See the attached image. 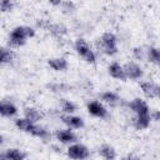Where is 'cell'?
Instances as JSON below:
<instances>
[{
  "mask_svg": "<svg viewBox=\"0 0 160 160\" xmlns=\"http://www.w3.org/2000/svg\"><path fill=\"white\" fill-rule=\"evenodd\" d=\"M155 98L160 99V85H156V94H155Z\"/></svg>",
  "mask_w": 160,
  "mask_h": 160,
  "instance_id": "obj_31",
  "label": "cell"
},
{
  "mask_svg": "<svg viewBox=\"0 0 160 160\" xmlns=\"http://www.w3.org/2000/svg\"><path fill=\"white\" fill-rule=\"evenodd\" d=\"M55 136L62 144H72L76 141V135L70 129H59L55 131Z\"/></svg>",
  "mask_w": 160,
  "mask_h": 160,
  "instance_id": "obj_8",
  "label": "cell"
},
{
  "mask_svg": "<svg viewBox=\"0 0 160 160\" xmlns=\"http://www.w3.org/2000/svg\"><path fill=\"white\" fill-rule=\"evenodd\" d=\"M146 51L148 50H144L142 48H134L132 50V54L136 59L139 60H142V59H146Z\"/></svg>",
  "mask_w": 160,
  "mask_h": 160,
  "instance_id": "obj_27",
  "label": "cell"
},
{
  "mask_svg": "<svg viewBox=\"0 0 160 160\" xmlns=\"http://www.w3.org/2000/svg\"><path fill=\"white\" fill-rule=\"evenodd\" d=\"M88 108V111L90 115L95 116V118H100V119H104L108 116V110L100 102V101H96V100H92L90 102H88L86 105Z\"/></svg>",
  "mask_w": 160,
  "mask_h": 160,
  "instance_id": "obj_5",
  "label": "cell"
},
{
  "mask_svg": "<svg viewBox=\"0 0 160 160\" xmlns=\"http://www.w3.org/2000/svg\"><path fill=\"white\" fill-rule=\"evenodd\" d=\"M48 88L51 90V91H54V92H65V91H68L69 89H70V86L69 85H66V84H60V82H56V84H50V85H48Z\"/></svg>",
  "mask_w": 160,
  "mask_h": 160,
  "instance_id": "obj_25",
  "label": "cell"
},
{
  "mask_svg": "<svg viewBox=\"0 0 160 160\" xmlns=\"http://www.w3.org/2000/svg\"><path fill=\"white\" fill-rule=\"evenodd\" d=\"M61 110L69 115H71L74 111H76V105L70 100H62L61 101Z\"/></svg>",
  "mask_w": 160,
  "mask_h": 160,
  "instance_id": "obj_24",
  "label": "cell"
},
{
  "mask_svg": "<svg viewBox=\"0 0 160 160\" xmlns=\"http://www.w3.org/2000/svg\"><path fill=\"white\" fill-rule=\"evenodd\" d=\"M146 59H148L150 62L155 64V65H160V49L154 48V46L148 48Z\"/></svg>",
  "mask_w": 160,
  "mask_h": 160,
  "instance_id": "obj_20",
  "label": "cell"
},
{
  "mask_svg": "<svg viewBox=\"0 0 160 160\" xmlns=\"http://www.w3.org/2000/svg\"><path fill=\"white\" fill-rule=\"evenodd\" d=\"M150 118H151V120H154V121H160V111H159V110H152V111H150Z\"/></svg>",
  "mask_w": 160,
  "mask_h": 160,
  "instance_id": "obj_29",
  "label": "cell"
},
{
  "mask_svg": "<svg viewBox=\"0 0 160 160\" xmlns=\"http://www.w3.org/2000/svg\"><path fill=\"white\" fill-rule=\"evenodd\" d=\"M16 112H18V108L12 102L6 101V100L1 101V104H0V114H1V116L10 118V116H14Z\"/></svg>",
  "mask_w": 160,
  "mask_h": 160,
  "instance_id": "obj_13",
  "label": "cell"
},
{
  "mask_svg": "<svg viewBox=\"0 0 160 160\" xmlns=\"http://www.w3.org/2000/svg\"><path fill=\"white\" fill-rule=\"evenodd\" d=\"M124 160H141L139 156H136V155H134V154H129Z\"/></svg>",
  "mask_w": 160,
  "mask_h": 160,
  "instance_id": "obj_30",
  "label": "cell"
},
{
  "mask_svg": "<svg viewBox=\"0 0 160 160\" xmlns=\"http://www.w3.org/2000/svg\"><path fill=\"white\" fill-rule=\"evenodd\" d=\"M74 46H75L76 52H78L86 62H90V64H94V62H95V60H96L95 52L91 50V48L89 46V44H88L84 39H81V38H80V39H76Z\"/></svg>",
  "mask_w": 160,
  "mask_h": 160,
  "instance_id": "obj_3",
  "label": "cell"
},
{
  "mask_svg": "<svg viewBox=\"0 0 160 160\" xmlns=\"http://www.w3.org/2000/svg\"><path fill=\"white\" fill-rule=\"evenodd\" d=\"M59 8H61L64 12H72L75 10V4L72 1H61Z\"/></svg>",
  "mask_w": 160,
  "mask_h": 160,
  "instance_id": "obj_26",
  "label": "cell"
},
{
  "mask_svg": "<svg viewBox=\"0 0 160 160\" xmlns=\"http://www.w3.org/2000/svg\"><path fill=\"white\" fill-rule=\"evenodd\" d=\"M24 118L28 119V120H30L31 122L36 124L38 121H40V120L42 119V115H41V112H40L38 109H35V108H25V109H24Z\"/></svg>",
  "mask_w": 160,
  "mask_h": 160,
  "instance_id": "obj_16",
  "label": "cell"
},
{
  "mask_svg": "<svg viewBox=\"0 0 160 160\" xmlns=\"http://www.w3.org/2000/svg\"><path fill=\"white\" fill-rule=\"evenodd\" d=\"M60 119L62 120V122L65 125L69 126V129H80L84 126V120L79 116H75V115L65 114V115H61Z\"/></svg>",
  "mask_w": 160,
  "mask_h": 160,
  "instance_id": "obj_9",
  "label": "cell"
},
{
  "mask_svg": "<svg viewBox=\"0 0 160 160\" xmlns=\"http://www.w3.org/2000/svg\"><path fill=\"white\" fill-rule=\"evenodd\" d=\"M124 70H125V74H126V79H131V80H138L140 78H142L144 75V71H142V68L136 64V62H128L125 66H124Z\"/></svg>",
  "mask_w": 160,
  "mask_h": 160,
  "instance_id": "obj_6",
  "label": "cell"
},
{
  "mask_svg": "<svg viewBox=\"0 0 160 160\" xmlns=\"http://www.w3.org/2000/svg\"><path fill=\"white\" fill-rule=\"evenodd\" d=\"M99 40H100V42H99L100 50L104 54L112 56L118 52V39L112 32H110V31L104 32Z\"/></svg>",
  "mask_w": 160,
  "mask_h": 160,
  "instance_id": "obj_2",
  "label": "cell"
},
{
  "mask_svg": "<svg viewBox=\"0 0 160 160\" xmlns=\"http://www.w3.org/2000/svg\"><path fill=\"white\" fill-rule=\"evenodd\" d=\"M128 105H129L130 110H131L135 115L150 114V109H149L148 104H146L142 99H140V98H135V99H132Z\"/></svg>",
  "mask_w": 160,
  "mask_h": 160,
  "instance_id": "obj_7",
  "label": "cell"
},
{
  "mask_svg": "<svg viewBox=\"0 0 160 160\" xmlns=\"http://www.w3.org/2000/svg\"><path fill=\"white\" fill-rule=\"evenodd\" d=\"M108 71H109L110 76L114 78V79H118V80H125L126 79L124 66H121L119 62H111L108 66Z\"/></svg>",
  "mask_w": 160,
  "mask_h": 160,
  "instance_id": "obj_10",
  "label": "cell"
},
{
  "mask_svg": "<svg viewBox=\"0 0 160 160\" xmlns=\"http://www.w3.org/2000/svg\"><path fill=\"white\" fill-rule=\"evenodd\" d=\"M150 114H141V115H135L132 119V125L138 129V130H142L146 129L150 125Z\"/></svg>",
  "mask_w": 160,
  "mask_h": 160,
  "instance_id": "obj_11",
  "label": "cell"
},
{
  "mask_svg": "<svg viewBox=\"0 0 160 160\" xmlns=\"http://www.w3.org/2000/svg\"><path fill=\"white\" fill-rule=\"evenodd\" d=\"M0 8H1V11H10L12 8H14V2L10 1V0H2L0 2Z\"/></svg>",
  "mask_w": 160,
  "mask_h": 160,
  "instance_id": "obj_28",
  "label": "cell"
},
{
  "mask_svg": "<svg viewBox=\"0 0 160 160\" xmlns=\"http://www.w3.org/2000/svg\"><path fill=\"white\" fill-rule=\"evenodd\" d=\"M66 154L72 160H85L90 156V150L82 144H72L68 148Z\"/></svg>",
  "mask_w": 160,
  "mask_h": 160,
  "instance_id": "obj_4",
  "label": "cell"
},
{
  "mask_svg": "<svg viewBox=\"0 0 160 160\" xmlns=\"http://www.w3.org/2000/svg\"><path fill=\"white\" fill-rule=\"evenodd\" d=\"M35 125L36 124H34V122H31L30 120H28V119H25V118H20V119H16L15 120V126L19 129V130H21V131H25V132H32V130H34V128H35Z\"/></svg>",
  "mask_w": 160,
  "mask_h": 160,
  "instance_id": "obj_17",
  "label": "cell"
},
{
  "mask_svg": "<svg viewBox=\"0 0 160 160\" xmlns=\"http://www.w3.org/2000/svg\"><path fill=\"white\" fill-rule=\"evenodd\" d=\"M35 35V30L30 26H16L11 30L9 35V45L11 46H21L26 42V39L32 38Z\"/></svg>",
  "mask_w": 160,
  "mask_h": 160,
  "instance_id": "obj_1",
  "label": "cell"
},
{
  "mask_svg": "<svg viewBox=\"0 0 160 160\" xmlns=\"http://www.w3.org/2000/svg\"><path fill=\"white\" fill-rule=\"evenodd\" d=\"M0 160H8V158H6V155H5V152H2V154L0 155Z\"/></svg>",
  "mask_w": 160,
  "mask_h": 160,
  "instance_id": "obj_32",
  "label": "cell"
},
{
  "mask_svg": "<svg viewBox=\"0 0 160 160\" xmlns=\"http://www.w3.org/2000/svg\"><path fill=\"white\" fill-rule=\"evenodd\" d=\"M46 29L54 35V36H58V38H61V36H64L66 32H68V29H66V26L65 25H62V24H48V26H46Z\"/></svg>",
  "mask_w": 160,
  "mask_h": 160,
  "instance_id": "obj_18",
  "label": "cell"
},
{
  "mask_svg": "<svg viewBox=\"0 0 160 160\" xmlns=\"http://www.w3.org/2000/svg\"><path fill=\"white\" fill-rule=\"evenodd\" d=\"M1 51V56H0V61H1V64H9V62H11L12 60H14V56H15V54L12 52V50H10V49H8V48H1L0 49Z\"/></svg>",
  "mask_w": 160,
  "mask_h": 160,
  "instance_id": "obj_22",
  "label": "cell"
},
{
  "mask_svg": "<svg viewBox=\"0 0 160 160\" xmlns=\"http://www.w3.org/2000/svg\"><path fill=\"white\" fill-rule=\"evenodd\" d=\"M31 135H34V136H36V138H40V139H42V140L50 139V132H49L45 128L39 126V125H35V128H34Z\"/></svg>",
  "mask_w": 160,
  "mask_h": 160,
  "instance_id": "obj_23",
  "label": "cell"
},
{
  "mask_svg": "<svg viewBox=\"0 0 160 160\" xmlns=\"http://www.w3.org/2000/svg\"><path fill=\"white\" fill-rule=\"evenodd\" d=\"M48 65L55 71H65L68 69V61L65 58H51L48 60Z\"/></svg>",
  "mask_w": 160,
  "mask_h": 160,
  "instance_id": "obj_12",
  "label": "cell"
},
{
  "mask_svg": "<svg viewBox=\"0 0 160 160\" xmlns=\"http://www.w3.org/2000/svg\"><path fill=\"white\" fill-rule=\"evenodd\" d=\"M5 155H6L8 160H24L26 158V154L24 151H21L20 149H16V148L8 149L5 151Z\"/></svg>",
  "mask_w": 160,
  "mask_h": 160,
  "instance_id": "obj_21",
  "label": "cell"
},
{
  "mask_svg": "<svg viewBox=\"0 0 160 160\" xmlns=\"http://www.w3.org/2000/svg\"><path fill=\"white\" fill-rule=\"evenodd\" d=\"M99 155L104 160H115L116 159V150L114 149V146H111L109 144H102L99 148Z\"/></svg>",
  "mask_w": 160,
  "mask_h": 160,
  "instance_id": "obj_14",
  "label": "cell"
},
{
  "mask_svg": "<svg viewBox=\"0 0 160 160\" xmlns=\"http://www.w3.org/2000/svg\"><path fill=\"white\" fill-rule=\"evenodd\" d=\"M101 100L104 102L109 104L110 106H118L121 102V98L118 94L112 92V91H105V92H102L101 94Z\"/></svg>",
  "mask_w": 160,
  "mask_h": 160,
  "instance_id": "obj_15",
  "label": "cell"
},
{
  "mask_svg": "<svg viewBox=\"0 0 160 160\" xmlns=\"http://www.w3.org/2000/svg\"><path fill=\"white\" fill-rule=\"evenodd\" d=\"M140 88H141V91L142 94L146 96V98H155V94H156V85L150 82V81H142L140 84Z\"/></svg>",
  "mask_w": 160,
  "mask_h": 160,
  "instance_id": "obj_19",
  "label": "cell"
}]
</instances>
